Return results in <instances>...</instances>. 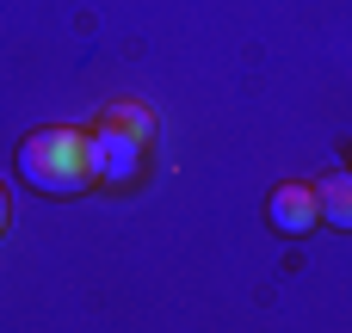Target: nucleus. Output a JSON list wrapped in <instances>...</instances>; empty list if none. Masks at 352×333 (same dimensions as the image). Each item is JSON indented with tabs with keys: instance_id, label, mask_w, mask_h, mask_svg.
Returning a JSON list of instances; mask_svg holds the SVG:
<instances>
[{
	"instance_id": "39448f33",
	"label": "nucleus",
	"mask_w": 352,
	"mask_h": 333,
	"mask_svg": "<svg viewBox=\"0 0 352 333\" xmlns=\"http://www.w3.org/2000/svg\"><path fill=\"white\" fill-rule=\"evenodd\" d=\"M6 222H12V204H6V192H0V229H6Z\"/></svg>"
},
{
	"instance_id": "20e7f679",
	"label": "nucleus",
	"mask_w": 352,
	"mask_h": 333,
	"mask_svg": "<svg viewBox=\"0 0 352 333\" xmlns=\"http://www.w3.org/2000/svg\"><path fill=\"white\" fill-rule=\"evenodd\" d=\"M316 204H322V222L334 229H352V173H334L316 185Z\"/></svg>"
},
{
	"instance_id": "f03ea898",
	"label": "nucleus",
	"mask_w": 352,
	"mask_h": 333,
	"mask_svg": "<svg viewBox=\"0 0 352 333\" xmlns=\"http://www.w3.org/2000/svg\"><path fill=\"white\" fill-rule=\"evenodd\" d=\"M148 136H155V117H148L142 105H111V111L99 117V130L87 136L93 179H105V185H130V179L142 173Z\"/></svg>"
},
{
	"instance_id": "f257e3e1",
	"label": "nucleus",
	"mask_w": 352,
	"mask_h": 333,
	"mask_svg": "<svg viewBox=\"0 0 352 333\" xmlns=\"http://www.w3.org/2000/svg\"><path fill=\"white\" fill-rule=\"evenodd\" d=\"M19 179L43 198H74L93 185V161H87V130H68V124H50V130H31L19 142Z\"/></svg>"
},
{
	"instance_id": "7ed1b4c3",
	"label": "nucleus",
	"mask_w": 352,
	"mask_h": 333,
	"mask_svg": "<svg viewBox=\"0 0 352 333\" xmlns=\"http://www.w3.org/2000/svg\"><path fill=\"white\" fill-rule=\"evenodd\" d=\"M266 216H272V229H278V235H309V229L322 222L316 185H278V192H272V204H266Z\"/></svg>"
}]
</instances>
